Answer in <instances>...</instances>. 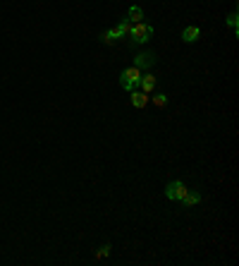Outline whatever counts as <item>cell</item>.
<instances>
[{"label": "cell", "mask_w": 239, "mask_h": 266, "mask_svg": "<svg viewBox=\"0 0 239 266\" xmlns=\"http://www.w3.org/2000/svg\"><path fill=\"white\" fill-rule=\"evenodd\" d=\"M127 19L132 22V24H137V22H143V7L141 5H132L127 12Z\"/></svg>", "instance_id": "10"}, {"label": "cell", "mask_w": 239, "mask_h": 266, "mask_svg": "<svg viewBox=\"0 0 239 266\" xmlns=\"http://www.w3.org/2000/svg\"><path fill=\"white\" fill-rule=\"evenodd\" d=\"M201 39V29L199 27H187V29H182V41L184 44H196Z\"/></svg>", "instance_id": "8"}, {"label": "cell", "mask_w": 239, "mask_h": 266, "mask_svg": "<svg viewBox=\"0 0 239 266\" xmlns=\"http://www.w3.org/2000/svg\"><path fill=\"white\" fill-rule=\"evenodd\" d=\"M156 84H158L156 75H151L148 70H146V72H141V82H139V87H141L143 94H153V91H156Z\"/></svg>", "instance_id": "6"}, {"label": "cell", "mask_w": 239, "mask_h": 266, "mask_svg": "<svg viewBox=\"0 0 239 266\" xmlns=\"http://www.w3.org/2000/svg\"><path fill=\"white\" fill-rule=\"evenodd\" d=\"M129 101H132V106L137 110H141L148 106V94H143V91H129Z\"/></svg>", "instance_id": "7"}, {"label": "cell", "mask_w": 239, "mask_h": 266, "mask_svg": "<svg viewBox=\"0 0 239 266\" xmlns=\"http://www.w3.org/2000/svg\"><path fill=\"white\" fill-rule=\"evenodd\" d=\"M184 194H187V185H184L182 180H172V182H168V187H165V197H168L170 202H179Z\"/></svg>", "instance_id": "5"}, {"label": "cell", "mask_w": 239, "mask_h": 266, "mask_svg": "<svg viewBox=\"0 0 239 266\" xmlns=\"http://www.w3.org/2000/svg\"><path fill=\"white\" fill-rule=\"evenodd\" d=\"M179 202L184 204V206H196V204H201V192H196V189H187V194H184Z\"/></svg>", "instance_id": "9"}, {"label": "cell", "mask_w": 239, "mask_h": 266, "mask_svg": "<svg viewBox=\"0 0 239 266\" xmlns=\"http://www.w3.org/2000/svg\"><path fill=\"white\" fill-rule=\"evenodd\" d=\"M139 82H141V70L139 67H125L122 72H120V87L125 89V91H134L137 87H139Z\"/></svg>", "instance_id": "2"}, {"label": "cell", "mask_w": 239, "mask_h": 266, "mask_svg": "<svg viewBox=\"0 0 239 266\" xmlns=\"http://www.w3.org/2000/svg\"><path fill=\"white\" fill-rule=\"evenodd\" d=\"M110 245H101V247H98V252H96V257H98V259H103V257H108V254H110Z\"/></svg>", "instance_id": "12"}, {"label": "cell", "mask_w": 239, "mask_h": 266, "mask_svg": "<svg viewBox=\"0 0 239 266\" xmlns=\"http://www.w3.org/2000/svg\"><path fill=\"white\" fill-rule=\"evenodd\" d=\"M129 29H132V24H129V19L125 17L117 27H112V29L101 34V41H103V44H115V41H120V39H127Z\"/></svg>", "instance_id": "3"}, {"label": "cell", "mask_w": 239, "mask_h": 266, "mask_svg": "<svg viewBox=\"0 0 239 266\" xmlns=\"http://www.w3.org/2000/svg\"><path fill=\"white\" fill-rule=\"evenodd\" d=\"M151 39H153V27L146 24V22H137L127 34L129 46H141V44H148Z\"/></svg>", "instance_id": "1"}, {"label": "cell", "mask_w": 239, "mask_h": 266, "mask_svg": "<svg viewBox=\"0 0 239 266\" xmlns=\"http://www.w3.org/2000/svg\"><path fill=\"white\" fill-rule=\"evenodd\" d=\"M156 63H158V55H156L153 50H143V53H137V55H134V67H139L141 72L151 70Z\"/></svg>", "instance_id": "4"}, {"label": "cell", "mask_w": 239, "mask_h": 266, "mask_svg": "<svg viewBox=\"0 0 239 266\" xmlns=\"http://www.w3.org/2000/svg\"><path fill=\"white\" fill-rule=\"evenodd\" d=\"M227 24L232 27V32H235V34H239V32H237V12H232V15L227 17Z\"/></svg>", "instance_id": "13"}, {"label": "cell", "mask_w": 239, "mask_h": 266, "mask_svg": "<svg viewBox=\"0 0 239 266\" xmlns=\"http://www.w3.org/2000/svg\"><path fill=\"white\" fill-rule=\"evenodd\" d=\"M153 103H156L158 108H165V106H168V94H156L153 96Z\"/></svg>", "instance_id": "11"}]
</instances>
